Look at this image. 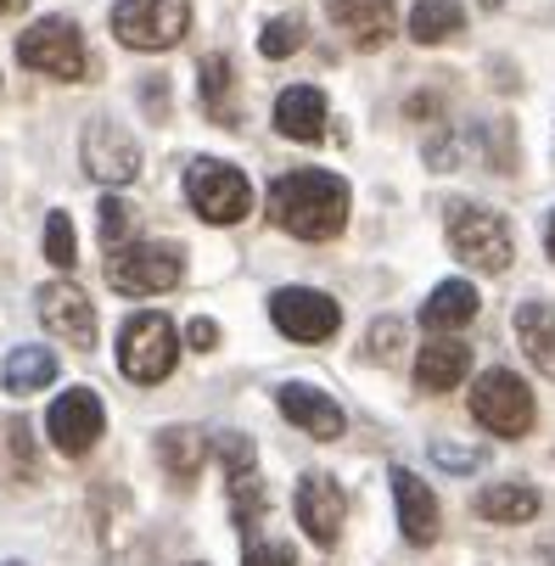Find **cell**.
Segmentation results:
<instances>
[{
  "label": "cell",
  "mask_w": 555,
  "mask_h": 566,
  "mask_svg": "<svg viewBox=\"0 0 555 566\" xmlns=\"http://www.w3.org/2000/svg\"><path fill=\"white\" fill-rule=\"evenodd\" d=\"M270 219L297 241H332L348 224V180L332 169H292L270 186Z\"/></svg>",
  "instance_id": "obj_1"
},
{
  "label": "cell",
  "mask_w": 555,
  "mask_h": 566,
  "mask_svg": "<svg viewBox=\"0 0 555 566\" xmlns=\"http://www.w3.org/2000/svg\"><path fill=\"white\" fill-rule=\"evenodd\" d=\"M175 359H180V337H175V319H169V314L140 308V314L124 319V332H118V370H124L135 387L169 381Z\"/></svg>",
  "instance_id": "obj_2"
},
{
  "label": "cell",
  "mask_w": 555,
  "mask_h": 566,
  "mask_svg": "<svg viewBox=\"0 0 555 566\" xmlns=\"http://www.w3.org/2000/svg\"><path fill=\"white\" fill-rule=\"evenodd\" d=\"M18 62L29 73L62 78V85L91 78V51H85V34H78L73 18H40L34 29H23L18 34Z\"/></svg>",
  "instance_id": "obj_3"
},
{
  "label": "cell",
  "mask_w": 555,
  "mask_h": 566,
  "mask_svg": "<svg viewBox=\"0 0 555 566\" xmlns=\"http://www.w3.org/2000/svg\"><path fill=\"white\" fill-rule=\"evenodd\" d=\"M449 248L483 275H505L511 259H516V241H511V224L505 213L494 208H478V202H454L449 208Z\"/></svg>",
  "instance_id": "obj_4"
},
{
  "label": "cell",
  "mask_w": 555,
  "mask_h": 566,
  "mask_svg": "<svg viewBox=\"0 0 555 566\" xmlns=\"http://www.w3.org/2000/svg\"><path fill=\"white\" fill-rule=\"evenodd\" d=\"M186 275V253L175 241H124L107 259V286L124 297H151V292H169Z\"/></svg>",
  "instance_id": "obj_5"
},
{
  "label": "cell",
  "mask_w": 555,
  "mask_h": 566,
  "mask_svg": "<svg viewBox=\"0 0 555 566\" xmlns=\"http://www.w3.org/2000/svg\"><path fill=\"white\" fill-rule=\"evenodd\" d=\"M186 197L208 224H242L253 208V186L235 164H219V157H197L186 169Z\"/></svg>",
  "instance_id": "obj_6"
},
{
  "label": "cell",
  "mask_w": 555,
  "mask_h": 566,
  "mask_svg": "<svg viewBox=\"0 0 555 566\" xmlns=\"http://www.w3.org/2000/svg\"><path fill=\"white\" fill-rule=\"evenodd\" d=\"M191 29V0H118L113 34L135 51H169Z\"/></svg>",
  "instance_id": "obj_7"
},
{
  "label": "cell",
  "mask_w": 555,
  "mask_h": 566,
  "mask_svg": "<svg viewBox=\"0 0 555 566\" xmlns=\"http://www.w3.org/2000/svg\"><path fill=\"white\" fill-rule=\"evenodd\" d=\"M471 421L489 427L494 438H522L533 427V392L516 370H483L471 387Z\"/></svg>",
  "instance_id": "obj_8"
},
{
  "label": "cell",
  "mask_w": 555,
  "mask_h": 566,
  "mask_svg": "<svg viewBox=\"0 0 555 566\" xmlns=\"http://www.w3.org/2000/svg\"><path fill=\"white\" fill-rule=\"evenodd\" d=\"M219 465H224V482H230V511H235V527H259L264 511H270V494L259 482V449L253 438L242 432H219Z\"/></svg>",
  "instance_id": "obj_9"
},
{
  "label": "cell",
  "mask_w": 555,
  "mask_h": 566,
  "mask_svg": "<svg viewBox=\"0 0 555 566\" xmlns=\"http://www.w3.org/2000/svg\"><path fill=\"white\" fill-rule=\"evenodd\" d=\"M270 319H275V332L292 337V343H326L343 326V308L326 292H314V286H281L270 297Z\"/></svg>",
  "instance_id": "obj_10"
},
{
  "label": "cell",
  "mask_w": 555,
  "mask_h": 566,
  "mask_svg": "<svg viewBox=\"0 0 555 566\" xmlns=\"http://www.w3.org/2000/svg\"><path fill=\"white\" fill-rule=\"evenodd\" d=\"M78 157H85V169L102 180V186H129L140 175V146L124 124L113 118H96L85 124V135H78Z\"/></svg>",
  "instance_id": "obj_11"
},
{
  "label": "cell",
  "mask_w": 555,
  "mask_h": 566,
  "mask_svg": "<svg viewBox=\"0 0 555 566\" xmlns=\"http://www.w3.org/2000/svg\"><path fill=\"white\" fill-rule=\"evenodd\" d=\"M45 432L62 454H91L96 438L107 432V410H102V398L91 387H67L56 403H51V416H45Z\"/></svg>",
  "instance_id": "obj_12"
},
{
  "label": "cell",
  "mask_w": 555,
  "mask_h": 566,
  "mask_svg": "<svg viewBox=\"0 0 555 566\" xmlns=\"http://www.w3.org/2000/svg\"><path fill=\"white\" fill-rule=\"evenodd\" d=\"M34 308H40V326H45L51 337H62L67 348H96V308H91V297L78 292L73 281L40 286Z\"/></svg>",
  "instance_id": "obj_13"
},
{
  "label": "cell",
  "mask_w": 555,
  "mask_h": 566,
  "mask_svg": "<svg viewBox=\"0 0 555 566\" xmlns=\"http://www.w3.org/2000/svg\"><path fill=\"white\" fill-rule=\"evenodd\" d=\"M297 527L314 538V544H337V533H343V516H348V500H343V489L326 476V471H308L303 482H297Z\"/></svg>",
  "instance_id": "obj_14"
},
{
  "label": "cell",
  "mask_w": 555,
  "mask_h": 566,
  "mask_svg": "<svg viewBox=\"0 0 555 566\" xmlns=\"http://www.w3.org/2000/svg\"><path fill=\"white\" fill-rule=\"evenodd\" d=\"M275 403H281V416L292 421V427H303L308 438H321V443H337L343 438V410H337V398L332 392H321V387H308V381H286L281 392H275Z\"/></svg>",
  "instance_id": "obj_15"
},
{
  "label": "cell",
  "mask_w": 555,
  "mask_h": 566,
  "mask_svg": "<svg viewBox=\"0 0 555 566\" xmlns=\"http://www.w3.org/2000/svg\"><path fill=\"white\" fill-rule=\"evenodd\" d=\"M392 500H399V527H405V538L416 544V549H427L432 538H438V494L427 489V482L416 476V471H405V465H392Z\"/></svg>",
  "instance_id": "obj_16"
},
{
  "label": "cell",
  "mask_w": 555,
  "mask_h": 566,
  "mask_svg": "<svg viewBox=\"0 0 555 566\" xmlns=\"http://www.w3.org/2000/svg\"><path fill=\"white\" fill-rule=\"evenodd\" d=\"M332 23L359 45V51H376L392 40V29H399V12H392V0H326Z\"/></svg>",
  "instance_id": "obj_17"
},
{
  "label": "cell",
  "mask_w": 555,
  "mask_h": 566,
  "mask_svg": "<svg viewBox=\"0 0 555 566\" xmlns=\"http://www.w3.org/2000/svg\"><path fill=\"white\" fill-rule=\"evenodd\" d=\"M465 376H471V348L454 343V337H438V343H427V348L416 354V381H421V392H449V387H460Z\"/></svg>",
  "instance_id": "obj_18"
},
{
  "label": "cell",
  "mask_w": 555,
  "mask_h": 566,
  "mask_svg": "<svg viewBox=\"0 0 555 566\" xmlns=\"http://www.w3.org/2000/svg\"><path fill=\"white\" fill-rule=\"evenodd\" d=\"M275 129H281L286 140H321V135H326V96L314 91V85L281 91V102H275Z\"/></svg>",
  "instance_id": "obj_19"
},
{
  "label": "cell",
  "mask_w": 555,
  "mask_h": 566,
  "mask_svg": "<svg viewBox=\"0 0 555 566\" xmlns=\"http://www.w3.org/2000/svg\"><path fill=\"white\" fill-rule=\"evenodd\" d=\"M516 337H522V348H527V359L555 381V308L549 303H522L516 308Z\"/></svg>",
  "instance_id": "obj_20"
},
{
  "label": "cell",
  "mask_w": 555,
  "mask_h": 566,
  "mask_svg": "<svg viewBox=\"0 0 555 566\" xmlns=\"http://www.w3.org/2000/svg\"><path fill=\"white\" fill-rule=\"evenodd\" d=\"M56 381V354L51 348H12L7 365H0V387L29 398V392H45Z\"/></svg>",
  "instance_id": "obj_21"
},
{
  "label": "cell",
  "mask_w": 555,
  "mask_h": 566,
  "mask_svg": "<svg viewBox=\"0 0 555 566\" xmlns=\"http://www.w3.org/2000/svg\"><path fill=\"white\" fill-rule=\"evenodd\" d=\"M471 314H478V286H471V281H443L421 303V326L427 332H454V326H465Z\"/></svg>",
  "instance_id": "obj_22"
},
{
  "label": "cell",
  "mask_w": 555,
  "mask_h": 566,
  "mask_svg": "<svg viewBox=\"0 0 555 566\" xmlns=\"http://www.w3.org/2000/svg\"><path fill=\"white\" fill-rule=\"evenodd\" d=\"M197 85H202V113L213 118V124H235V67H230V56H202V67H197Z\"/></svg>",
  "instance_id": "obj_23"
},
{
  "label": "cell",
  "mask_w": 555,
  "mask_h": 566,
  "mask_svg": "<svg viewBox=\"0 0 555 566\" xmlns=\"http://www.w3.org/2000/svg\"><path fill=\"white\" fill-rule=\"evenodd\" d=\"M465 29V7L460 0H416L410 7V40L416 45H443Z\"/></svg>",
  "instance_id": "obj_24"
},
{
  "label": "cell",
  "mask_w": 555,
  "mask_h": 566,
  "mask_svg": "<svg viewBox=\"0 0 555 566\" xmlns=\"http://www.w3.org/2000/svg\"><path fill=\"white\" fill-rule=\"evenodd\" d=\"M202 454H208V443H202L197 427H164L157 432V460H164V471L180 476V482H191L202 471Z\"/></svg>",
  "instance_id": "obj_25"
},
{
  "label": "cell",
  "mask_w": 555,
  "mask_h": 566,
  "mask_svg": "<svg viewBox=\"0 0 555 566\" xmlns=\"http://www.w3.org/2000/svg\"><path fill=\"white\" fill-rule=\"evenodd\" d=\"M478 516L483 522H533L538 516V494L527 482H494L478 494Z\"/></svg>",
  "instance_id": "obj_26"
},
{
  "label": "cell",
  "mask_w": 555,
  "mask_h": 566,
  "mask_svg": "<svg viewBox=\"0 0 555 566\" xmlns=\"http://www.w3.org/2000/svg\"><path fill=\"white\" fill-rule=\"evenodd\" d=\"M45 259L56 264V270H73L78 264V241H73V219L56 208V213H45Z\"/></svg>",
  "instance_id": "obj_27"
},
{
  "label": "cell",
  "mask_w": 555,
  "mask_h": 566,
  "mask_svg": "<svg viewBox=\"0 0 555 566\" xmlns=\"http://www.w3.org/2000/svg\"><path fill=\"white\" fill-rule=\"evenodd\" d=\"M303 45V23L297 18H275V23H264V34H259V51L264 56H292Z\"/></svg>",
  "instance_id": "obj_28"
},
{
  "label": "cell",
  "mask_w": 555,
  "mask_h": 566,
  "mask_svg": "<svg viewBox=\"0 0 555 566\" xmlns=\"http://www.w3.org/2000/svg\"><path fill=\"white\" fill-rule=\"evenodd\" d=\"M102 241H107V248H124V235H129V208L118 202V197H102Z\"/></svg>",
  "instance_id": "obj_29"
},
{
  "label": "cell",
  "mask_w": 555,
  "mask_h": 566,
  "mask_svg": "<svg viewBox=\"0 0 555 566\" xmlns=\"http://www.w3.org/2000/svg\"><path fill=\"white\" fill-rule=\"evenodd\" d=\"M432 460L443 471H478L483 465V449H454V443H432Z\"/></svg>",
  "instance_id": "obj_30"
},
{
  "label": "cell",
  "mask_w": 555,
  "mask_h": 566,
  "mask_svg": "<svg viewBox=\"0 0 555 566\" xmlns=\"http://www.w3.org/2000/svg\"><path fill=\"white\" fill-rule=\"evenodd\" d=\"M242 566H292V544H248V555H242Z\"/></svg>",
  "instance_id": "obj_31"
},
{
  "label": "cell",
  "mask_w": 555,
  "mask_h": 566,
  "mask_svg": "<svg viewBox=\"0 0 555 566\" xmlns=\"http://www.w3.org/2000/svg\"><path fill=\"white\" fill-rule=\"evenodd\" d=\"M392 343H399V326H392V319L370 326V354H376V359H392Z\"/></svg>",
  "instance_id": "obj_32"
},
{
  "label": "cell",
  "mask_w": 555,
  "mask_h": 566,
  "mask_svg": "<svg viewBox=\"0 0 555 566\" xmlns=\"http://www.w3.org/2000/svg\"><path fill=\"white\" fill-rule=\"evenodd\" d=\"M186 343H191L197 354H208V348L219 343V326H213V319H191V326H186Z\"/></svg>",
  "instance_id": "obj_33"
},
{
  "label": "cell",
  "mask_w": 555,
  "mask_h": 566,
  "mask_svg": "<svg viewBox=\"0 0 555 566\" xmlns=\"http://www.w3.org/2000/svg\"><path fill=\"white\" fill-rule=\"evenodd\" d=\"M29 0H0V18H12V12H23Z\"/></svg>",
  "instance_id": "obj_34"
},
{
  "label": "cell",
  "mask_w": 555,
  "mask_h": 566,
  "mask_svg": "<svg viewBox=\"0 0 555 566\" xmlns=\"http://www.w3.org/2000/svg\"><path fill=\"white\" fill-rule=\"evenodd\" d=\"M544 248H549V259H555V219H549V235H544Z\"/></svg>",
  "instance_id": "obj_35"
},
{
  "label": "cell",
  "mask_w": 555,
  "mask_h": 566,
  "mask_svg": "<svg viewBox=\"0 0 555 566\" xmlns=\"http://www.w3.org/2000/svg\"><path fill=\"white\" fill-rule=\"evenodd\" d=\"M544 560H549V566H555V544H544Z\"/></svg>",
  "instance_id": "obj_36"
},
{
  "label": "cell",
  "mask_w": 555,
  "mask_h": 566,
  "mask_svg": "<svg viewBox=\"0 0 555 566\" xmlns=\"http://www.w3.org/2000/svg\"><path fill=\"white\" fill-rule=\"evenodd\" d=\"M478 7H505V0H478Z\"/></svg>",
  "instance_id": "obj_37"
},
{
  "label": "cell",
  "mask_w": 555,
  "mask_h": 566,
  "mask_svg": "<svg viewBox=\"0 0 555 566\" xmlns=\"http://www.w3.org/2000/svg\"><path fill=\"white\" fill-rule=\"evenodd\" d=\"M12 566H18V560H12Z\"/></svg>",
  "instance_id": "obj_38"
}]
</instances>
